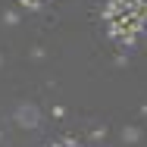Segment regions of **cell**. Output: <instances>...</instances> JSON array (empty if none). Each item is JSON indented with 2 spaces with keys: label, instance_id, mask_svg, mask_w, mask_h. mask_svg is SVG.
<instances>
[{
  "label": "cell",
  "instance_id": "2",
  "mask_svg": "<svg viewBox=\"0 0 147 147\" xmlns=\"http://www.w3.org/2000/svg\"><path fill=\"white\" fill-rule=\"evenodd\" d=\"M141 138H144V135H141L138 125H125V128H122V141H125V144H138Z\"/></svg>",
  "mask_w": 147,
  "mask_h": 147
},
{
  "label": "cell",
  "instance_id": "1",
  "mask_svg": "<svg viewBox=\"0 0 147 147\" xmlns=\"http://www.w3.org/2000/svg\"><path fill=\"white\" fill-rule=\"evenodd\" d=\"M13 119H16V125L19 128H38V107L34 103H19L16 107V113H13Z\"/></svg>",
  "mask_w": 147,
  "mask_h": 147
},
{
  "label": "cell",
  "instance_id": "6",
  "mask_svg": "<svg viewBox=\"0 0 147 147\" xmlns=\"http://www.w3.org/2000/svg\"><path fill=\"white\" fill-rule=\"evenodd\" d=\"M19 3H22L25 9H41V3H44V0H19Z\"/></svg>",
  "mask_w": 147,
  "mask_h": 147
},
{
  "label": "cell",
  "instance_id": "5",
  "mask_svg": "<svg viewBox=\"0 0 147 147\" xmlns=\"http://www.w3.org/2000/svg\"><path fill=\"white\" fill-rule=\"evenodd\" d=\"M50 113H53V119H66V107H63V103H53Z\"/></svg>",
  "mask_w": 147,
  "mask_h": 147
},
{
  "label": "cell",
  "instance_id": "4",
  "mask_svg": "<svg viewBox=\"0 0 147 147\" xmlns=\"http://www.w3.org/2000/svg\"><path fill=\"white\" fill-rule=\"evenodd\" d=\"M107 138V125H94L91 128V141H103Z\"/></svg>",
  "mask_w": 147,
  "mask_h": 147
},
{
  "label": "cell",
  "instance_id": "10",
  "mask_svg": "<svg viewBox=\"0 0 147 147\" xmlns=\"http://www.w3.org/2000/svg\"><path fill=\"white\" fill-rule=\"evenodd\" d=\"M0 66H3V57H0Z\"/></svg>",
  "mask_w": 147,
  "mask_h": 147
},
{
  "label": "cell",
  "instance_id": "9",
  "mask_svg": "<svg viewBox=\"0 0 147 147\" xmlns=\"http://www.w3.org/2000/svg\"><path fill=\"white\" fill-rule=\"evenodd\" d=\"M0 141H3V131H0Z\"/></svg>",
  "mask_w": 147,
  "mask_h": 147
},
{
  "label": "cell",
  "instance_id": "7",
  "mask_svg": "<svg viewBox=\"0 0 147 147\" xmlns=\"http://www.w3.org/2000/svg\"><path fill=\"white\" fill-rule=\"evenodd\" d=\"M44 57H47V50H44V47H34V50H31V59H34V63H41Z\"/></svg>",
  "mask_w": 147,
  "mask_h": 147
},
{
  "label": "cell",
  "instance_id": "8",
  "mask_svg": "<svg viewBox=\"0 0 147 147\" xmlns=\"http://www.w3.org/2000/svg\"><path fill=\"white\" fill-rule=\"evenodd\" d=\"M141 116H144V119H147V103H144V107H141Z\"/></svg>",
  "mask_w": 147,
  "mask_h": 147
},
{
  "label": "cell",
  "instance_id": "3",
  "mask_svg": "<svg viewBox=\"0 0 147 147\" xmlns=\"http://www.w3.org/2000/svg\"><path fill=\"white\" fill-rule=\"evenodd\" d=\"M3 25H19V13L16 9H6L3 13Z\"/></svg>",
  "mask_w": 147,
  "mask_h": 147
}]
</instances>
